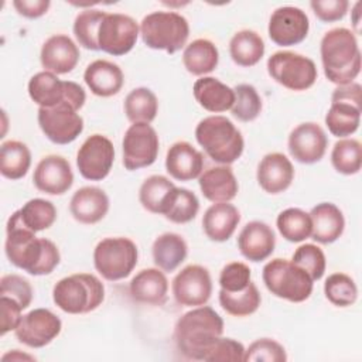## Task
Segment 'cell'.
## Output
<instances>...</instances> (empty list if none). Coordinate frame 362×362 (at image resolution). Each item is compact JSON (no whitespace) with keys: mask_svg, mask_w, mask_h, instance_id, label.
Instances as JSON below:
<instances>
[{"mask_svg":"<svg viewBox=\"0 0 362 362\" xmlns=\"http://www.w3.org/2000/svg\"><path fill=\"white\" fill-rule=\"evenodd\" d=\"M69 211L75 221L93 225L102 221L109 211V197L102 188L82 187L74 192Z\"/></svg>","mask_w":362,"mask_h":362,"instance_id":"obj_24","label":"cell"},{"mask_svg":"<svg viewBox=\"0 0 362 362\" xmlns=\"http://www.w3.org/2000/svg\"><path fill=\"white\" fill-rule=\"evenodd\" d=\"M158 112L156 93L144 86L134 88L124 99V113L132 123H151Z\"/></svg>","mask_w":362,"mask_h":362,"instance_id":"obj_38","label":"cell"},{"mask_svg":"<svg viewBox=\"0 0 362 362\" xmlns=\"http://www.w3.org/2000/svg\"><path fill=\"white\" fill-rule=\"evenodd\" d=\"M40 61L45 71L55 75L71 72L79 61L78 45L65 34H55L45 40L41 47Z\"/></svg>","mask_w":362,"mask_h":362,"instance_id":"obj_20","label":"cell"},{"mask_svg":"<svg viewBox=\"0 0 362 362\" xmlns=\"http://www.w3.org/2000/svg\"><path fill=\"white\" fill-rule=\"evenodd\" d=\"M262 279L272 294L291 303H303L313 293L314 280L310 274L286 259L276 257L267 262L263 267Z\"/></svg>","mask_w":362,"mask_h":362,"instance_id":"obj_7","label":"cell"},{"mask_svg":"<svg viewBox=\"0 0 362 362\" xmlns=\"http://www.w3.org/2000/svg\"><path fill=\"white\" fill-rule=\"evenodd\" d=\"M139 34L140 27L133 17L122 13H105L98 31L99 51L115 57L124 55L133 49Z\"/></svg>","mask_w":362,"mask_h":362,"instance_id":"obj_11","label":"cell"},{"mask_svg":"<svg viewBox=\"0 0 362 362\" xmlns=\"http://www.w3.org/2000/svg\"><path fill=\"white\" fill-rule=\"evenodd\" d=\"M33 287L27 279L18 274H4L0 279V296H7L20 303L23 310L33 301Z\"/></svg>","mask_w":362,"mask_h":362,"instance_id":"obj_50","label":"cell"},{"mask_svg":"<svg viewBox=\"0 0 362 362\" xmlns=\"http://www.w3.org/2000/svg\"><path fill=\"white\" fill-rule=\"evenodd\" d=\"M311 238L322 245H328L339 239L345 229L342 211L332 202L317 204L311 212Z\"/></svg>","mask_w":362,"mask_h":362,"instance_id":"obj_28","label":"cell"},{"mask_svg":"<svg viewBox=\"0 0 362 362\" xmlns=\"http://www.w3.org/2000/svg\"><path fill=\"white\" fill-rule=\"evenodd\" d=\"M173 296L175 301L187 307L205 305L212 294V280L206 267L188 264L173 279Z\"/></svg>","mask_w":362,"mask_h":362,"instance_id":"obj_15","label":"cell"},{"mask_svg":"<svg viewBox=\"0 0 362 362\" xmlns=\"http://www.w3.org/2000/svg\"><path fill=\"white\" fill-rule=\"evenodd\" d=\"M13 6L20 16L27 18H38L48 11L51 1L49 0H14Z\"/></svg>","mask_w":362,"mask_h":362,"instance_id":"obj_53","label":"cell"},{"mask_svg":"<svg viewBox=\"0 0 362 362\" xmlns=\"http://www.w3.org/2000/svg\"><path fill=\"white\" fill-rule=\"evenodd\" d=\"M361 92L362 88L356 82L338 86L331 96V102H349L361 106Z\"/></svg>","mask_w":362,"mask_h":362,"instance_id":"obj_54","label":"cell"},{"mask_svg":"<svg viewBox=\"0 0 362 362\" xmlns=\"http://www.w3.org/2000/svg\"><path fill=\"white\" fill-rule=\"evenodd\" d=\"M115 161L113 143L102 134L89 136L78 150L76 165L81 175L90 181L107 177Z\"/></svg>","mask_w":362,"mask_h":362,"instance_id":"obj_14","label":"cell"},{"mask_svg":"<svg viewBox=\"0 0 362 362\" xmlns=\"http://www.w3.org/2000/svg\"><path fill=\"white\" fill-rule=\"evenodd\" d=\"M280 235L288 242H303L311 236L310 214L300 208H287L281 211L276 219Z\"/></svg>","mask_w":362,"mask_h":362,"instance_id":"obj_40","label":"cell"},{"mask_svg":"<svg viewBox=\"0 0 362 362\" xmlns=\"http://www.w3.org/2000/svg\"><path fill=\"white\" fill-rule=\"evenodd\" d=\"M327 300L337 307H349L358 298V287L352 277L345 273H332L324 283Z\"/></svg>","mask_w":362,"mask_h":362,"instance_id":"obj_44","label":"cell"},{"mask_svg":"<svg viewBox=\"0 0 362 362\" xmlns=\"http://www.w3.org/2000/svg\"><path fill=\"white\" fill-rule=\"evenodd\" d=\"M291 262L304 269L314 281L320 280L324 276L327 267V259L324 252L321 250V247L313 243L298 246L293 253Z\"/></svg>","mask_w":362,"mask_h":362,"instance_id":"obj_46","label":"cell"},{"mask_svg":"<svg viewBox=\"0 0 362 362\" xmlns=\"http://www.w3.org/2000/svg\"><path fill=\"white\" fill-rule=\"evenodd\" d=\"M310 30L307 14L294 6L276 8L269 20V37L280 47L297 45L305 40Z\"/></svg>","mask_w":362,"mask_h":362,"instance_id":"obj_17","label":"cell"},{"mask_svg":"<svg viewBox=\"0 0 362 362\" xmlns=\"http://www.w3.org/2000/svg\"><path fill=\"white\" fill-rule=\"evenodd\" d=\"M38 191L48 195H62L74 184V173L66 158L57 154L45 156L40 160L33 175Z\"/></svg>","mask_w":362,"mask_h":362,"instance_id":"obj_19","label":"cell"},{"mask_svg":"<svg viewBox=\"0 0 362 362\" xmlns=\"http://www.w3.org/2000/svg\"><path fill=\"white\" fill-rule=\"evenodd\" d=\"M38 124L48 140L55 144L72 143L83 130V119L69 103L38 109Z\"/></svg>","mask_w":362,"mask_h":362,"instance_id":"obj_13","label":"cell"},{"mask_svg":"<svg viewBox=\"0 0 362 362\" xmlns=\"http://www.w3.org/2000/svg\"><path fill=\"white\" fill-rule=\"evenodd\" d=\"M106 11L98 8H88L81 11L74 21V34L79 45L86 49L99 51L98 31L100 21Z\"/></svg>","mask_w":362,"mask_h":362,"instance_id":"obj_42","label":"cell"},{"mask_svg":"<svg viewBox=\"0 0 362 362\" xmlns=\"http://www.w3.org/2000/svg\"><path fill=\"white\" fill-rule=\"evenodd\" d=\"M0 308H1V337L7 332L17 328L20 320H21V311L23 307L18 301H16L11 297L0 296Z\"/></svg>","mask_w":362,"mask_h":362,"instance_id":"obj_52","label":"cell"},{"mask_svg":"<svg viewBox=\"0 0 362 362\" xmlns=\"http://www.w3.org/2000/svg\"><path fill=\"white\" fill-rule=\"evenodd\" d=\"M245 356V346L232 338H216L208 348L202 361L206 362H240Z\"/></svg>","mask_w":362,"mask_h":362,"instance_id":"obj_48","label":"cell"},{"mask_svg":"<svg viewBox=\"0 0 362 362\" xmlns=\"http://www.w3.org/2000/svg\"><path fill=\"white\" fill-rule=\"evenodd\" d=\"M139 250L129 238H105L93 250V264L98 273L109 280L126 279L137 264Z\"/></svg>","mask_w":362,"mask_h":362,"instance_id":"obj_8","label":"cell"},{"mask_svg":"<svg viewBox=\"0 0 362 362\" xmlns=\"http://www.w3.org/2000/svg\"><path fill=\"white\" fill-rule=\"evenodd\" d=\"M31 165V151L23 141L8 140L0 147V173L8 180L23 178Z\"/></svg>","mask_w":362,"mask_h":362,"instance_id":"obj_35","label":"cell"},{"mask_svg":"<svg viewBox=\"0 0 362 362\" xmlns=\"http://www.w3.org/2000/svg\"><path fill=\"white\" fill-rule=\"evenodd\" d=\"M359 7H361V1H356L355 6H354V10H352V13L355 14L352 23H354V27H355L356 33H359Z\"/></svg>","mask_w":362,"mask_h":362,"instance_id":"obj_56","label":"cell"},{"mask_svg":"<svg viewBox=\"0 0 362 362\" xmlns=\"http://www.w3.org/2000/svg\"><path fill=\"white\" fill-rule=\"evenodd\" d=\"M83 81L93 95L109 98L120 92L124 76L117 64L106 59H96L86 66Z\"/></svg>","mask_w":362,"mask_h":362,"instance_id":"obj_26","label":"cell"},{"mask_svg":"<svg viewBox=\"0 0 362 362\" xmlns=\"http://www.w3.org/2000/svg\"><path fill=\"white\" fill-rule=\"evenodd\" d=\"M62 329V322L47 308H34L24 314L14 329L16 338L30 346L42 348L55 339Z\"/></svg>","mask_w":362,"mask_h":362,"instance_id":"obj_16","label":"cell"},{"mask_svg":"<svg viewBox=\"0 0 362 362\" xmlns=\"http://www.w3.org/2000/svg\"><path fill=\"white\" fill-rule=\"evenodd\" d=\"M256 178L267 194H280L291 185L294 167L283 153H269L260 160Z\"/></svg>","mask_w":362,"mask_h":362,"instance_id":"obj_21","label":"cell"},{"mask_svg":"<svg viewBox=\"0 0 362 362\" xmlns=\"http://www.w3.org/2000/svg\"><path fill=\"white\" fill-rule=\"evenodd\" d=\"M287 146L294 160L301 164H314L324 157L328 139L320 124L314 122H305L291 130L288 134Z\"/></svg>","mask_w":362,"mask_h":362,"instance_id":"obj_18","label":"cell"},{"mask_svg":"<svg viewBox=\"0 0 362 362\" xmlns=\"http://www.w3.org/2000/svg\"><path fill=\"white\" fill-rule=\"evenodd\" d=\"M195 139L214 161L223 165L235 163L245 148L240 130L221 115L204 117L195 127Z\"/></svg>","mask_w":362,"mask_h":362,"instance_id":"obj_4","label":"cell"},{"mask_svg":"<svg viewBox=\"0 0 362 362\" xmlns=\"http://www.w3.org/2000/svg\"><path fill=\"white\" fill-rule=\"evenodd\" d=\"M262 297L255 283H249V286L240 291L229 293L225 290L219 291V304L221 307L233 317H246L257 311L260 305Z\"/></svg>","mask_w":362,"mask_h":362,"instance_id":"obj_39","label":"cell"},{"mask_svg":"<svg viewBox=\"0 0 362 362\" xmlns=\"http://www.w3.org/2000/svg\"><path fill=\"white\" fill-rule=\"evenodd\" d=\"M28 95L40 107H54L65 102L79 110L86 100V93L81 85L72 81H61L48 71H41L30 79Z\"/></svg>","mask_w":362,"mask_h":362,"instance_id":"obj_10","label":"cell"},{"mask_svg":"<svg viewBox=\"0 0 362 362\" xmlns=\"http://www.w3.org/2000/svg\"><path fill=\"white\" fill-rule=\"evenodd\" d=\"M202 195L211 202H229L239 189L238 180L229 165H216L205 170L199 177Z\"/></svg>","mask_w":362,"mask_h":362,"instance_id":"obj_27","label":"cell"},{"mask_svg":"<svg viewBox=\"0 0 362 362\" xmlns=\"http://www.w3.org/2000/svg\"><path fill=\"white\" fill-rule=\"evenodd\" d=\"M129 291L132 298L137 303L161 305L167 300L168 280L158 267L143 269L132 279Z\"/></svg>","mask_w":362,"mask_h":362,"instance_id":"obj_25","label":"cell"},{"mask_svg":"<svg viewBox=\"0 0 362 362\" xmlns=\"http://www.w3.org/2000/svg\"><path fill=\"white\" fill-rule=\"evenodd\" d=\"M1 361L3 362H6V361H35V358L33 355L20 352L18 349H13V351H8L7 354H4L1 356Z\"/></svg>","mask_w":362,"mask_h":362,"instance_id":"obj_55","label":"cell"},{"mask_svg":"<svg viewBox=\"0 0 362 362\" xmlns=\"http://www.w3.org/2000/svg\"><path fill=\"white\" fill-rule=\"evenodd\" d=\"M269 75L290 90L311 88L318 76L314 61L293 51H277L267 59Z\"/></svg>","mask_w":362,"mask_h":362,"instance_id":"obj_9","label":"cell"},{"mask_svg":"<svg viewBox=\"0 0 362 362\" xmlns=\"http://www.w3.org/2000/svg\"><path fill=\"white\" fill-rule=\"evenodd\" d=\"M321 62L327 79L338 86L348 85L361 72V49L355 33L337 27L324 34L320 44Z\"/></svg>","mask_w":362,"mask_h":362,"instance_id":"obj_3","label":"cell"},{"mask_svg":"<svg viewBox=\"0 0 362 362\" xmlns=\"http://www.w3.org/2000/svg\"><path fill=\"white\" fill-rule=\"evenodd\" d=\"M361 123V106L349 102H331L325 115V124L335 137L354 134Z\"/></svg>","mask_w":362,"mask_h":362,"instance_id":"obj_36","label":"cell"},{"mask_svg":"<svg viewBox=\"0 0 362 362\" xmlns=\"http://www.w3.org/2000/svg\"><path fill=\"white\" fill-rule=\"evenodd\" d=\"M274 246V232L262 221L247 222L238 236V247L240 253L243 257L255 263L266 260L273 253Z\"/></svg>","mask_w":362,"mask_h":362,"instance_id":"obj_22","label":"cell"},{"mask_svg":"<svg viewBox=\"0 0 362 362\" xmlns=\"http://www.w3.org/2000/svg\"><path fill=\"white\" fill-rule=\"evenodd\" d=\"M332 167L344 174L354 175L359 173L362 165V146L355 139L338 140L331 151Z\"/></svg>","mask_w":362,"mask_h":362,"instance_id":"obj_41","label":"cell"},{"mask_svg":"<svg viewBox=\"0 0 362 362\" xmlns=\"http://www.w3.org/2000/svg\"><path fill=\"white\" fill-rule=\"evenodd\" d=\"M250 283V269L242 262H230L223 266L219 274L221 290L235 293L246 288Z\"/></svg>","mask_w":362,"mask_h":362,"instance_id":"obj_49","label":"cell"},{"mask_svg":"<svg viewBox=\"0 0 362 362\" xmlns=\"http://www.w3.org/2000/svg\"><path fill=\"white\" fill-rule=\"evenodd\" d=\"M219 62L216 45L206 38H197L189 42L182 52V64L185 69L197 76L212 72Z\"/></svg>","mask_w":362,"mask_h":362,"instance_id":"obj_32","label":"cell"},{"mask_svg":"<svg viewBox=\"0 0 362 362\" xmlns=\"http://www.w3.org/2000/svg\"><path fill=\"white\" fill-rule=\"evenodd\" d=\"M17 221L33 232H41L52 226L57 219V208L51 201L34 198L27 201L18 211L13 212Z\"/></svg>","mask_w":362,"mask_h":362,"instance_id":"obj_37","label":"cell"},{"mask_svg":"<svg viewBox=\"0 0 362 362\" xmlns=\"http://www.w3.org/2000/svg\"><path fill=\"white\" fill-rule=\"evenodd\" d=\"M6 256L11 264L33 276H45L59 264L61 255L54 242L37 238L35 232L24 228L14 215L6 225Z\"/></svg>","mask_w":362,"mask_h":362,"instance_id":"obj_1","label":"cell"},{"mask_svg":"<svg viewBox=\"0 0 362 362\" xmlns=\"http://www.w3.org/2000/svg\"><path fill=\"white\" fill-rule=\"evenodd\" d=\"M154 264L163 272H174L187 257L188 246L184 238L174 232L161 233L151 246Z\"/></svg>","mask_w":362,"mask_h":362,"instance_id":"obj_31","label":"cell"},{"mask_svg":"<svg viewBox=\"0 0 362 362\" xmlns=\"http://www.w3.org/2000/svg\"><path fill=\"white\" fill-rule=\"evenodd\" d=\"M160 140L150 123H133L124 133L123 165L129 171L151 165L158 156Z\"/></svg>","mask_w":362,"mask_h":362,"instance_id":"obj_12","label":"cell"},{"mask_svg":"<svg viewBox=\"0 0 362 362\" xmlns=\"http://www.w3.org/2000/svg\"><path fill=\"white\" fill-rule=\"evenodd\" d=\"M167 173L178 181L198 178L204 170V156L188 141H175L165 156Z\"/></svg>","mask_w":362,"mask_h":362,"instance_id":"obj_23","label":"cell"},{"mask_svg":"<svg viewBox=\"0 0 362 362\" xmlns=\"http://www.w3.org/2000/svg\"><path fill=\"white\" fill-rule=\"evenodd\" d=\"M245 362H286L287 354L281 344L272 338H259L245 349Z\"/></svg>","mask_w":362,"mask_h":362,"instance_id":"obj_47","label":"cell"},{"mask_svg":"<svg viewBox=\"0 0 362 362\" xmlns=\"http://www.w3.org/2000/svg\"><path fill=\"white\" fill-rule=\"evenodd\" d=\"M174 187V182L164 175H150L139 189L141 206L151 214H160L165 197Z\"/></svg>","mask_w":362,"mask_h":362,"instance_id":"obj_43","label":"cell"},{"mask_svg":"<svg viewBox=\"0 0 362 362\" xmlns=\"http://www.w3.org/2000/svg\"><path fill=\"white\" fill-rule=\"evenodd\" d=\"M240 221V212L229 202H215L204 214L202 228L214 242L228 240Z\"/></svg>","mask_w":362,"mask_h":362,"instance_id":"obj_30","label":"cell"},{"mask_svg":"<svg viewBox=\"0 0 362 362\" xmlns=\"http://www.w3.org/2000/svg\"><path fill=\"white\" fill-rule=\"evenodd\" d=\"M192 92L198 105L212 113L226 112L235 102V90L214 76L197 79Z\"/></svg>","mask_w":362,"mask_h":362,"instance_id":"obj_29","label":"cell"},{"mask_svg":"<svg viewBox=\"0 0 362 362\" xmlns=\"http://www.w3.org/2000/svg\"><path fill=\"white\" fill-rule=\"evenodd\" d=\"M235 102L232 106V115L240 122H252L262 112V98L256 88L249 83H239L233 88Z\"/></svg>","mask_w":362,"mask_h":362,"instance_id":"obj_45","label":"cell"},{"mask_svg":"<svg viewBox=\"0 0 362 362\" xmlns=\"http://www.w3.org/2000/svg\"><path fill=\"white\" fill-rule=\"evenodd\" d=\"M52 300L64 313L86 314L103 303L105 286L95 274L75 273L57 281Z\"/></svg>","mask_w":362,"mask_h":362,"instance_id":"obj_5","label":"cell"},{"mask_svg":"<svg viewBox=\"0 0 362 362\" xmlns=\"http://www.w3.org/2000/svg\"><path fill=\"white\" fill-rule=\"evenodd\" d=\"M310 6L315 17L324 23H334L342 20L349 7L348 0H313Z\"/></svg>","mask_w":362,"mask_h":362,"instance_id":"obj_51","label":"cell"},{"mask_svg":"<svg viewBox=\"0 0 362 362\" xmlns=\"http://www.w3.org/2000/svg\"><path fill=\"white\" fill-rule=\"evenodd\" d=\"M199 211V201L197 195L187 189L174 187L165 197L160 215L174 223L191 222Z\"/></svg>","mask_w":362,"mask_h":362,"instance_id":"obj_33","label":"cell"},{"mask_svg":"<svg viewBox=\"0 0 362 362\" xmlns=\"http://www.w3.org/2000/svg\"><path fill=\"white\" fill-rule=\"evenodd\" d=\"M232 61L240 66H253L264 55V41L253 30H240L229 41Z\"/></svg>","mask_w":362,"mask_h":362,"instance_id":"obj_34","label":"cell"},{"mask_svg":"<svg viewBox=\"0 0 362 362\" xmlns=\"http://www.w3.org/2000/svg\"><path fill=\"white\" fill-rule=\"evenodd\" d=\"M222 332V317L212 307L199 305L178 318L174 327V342L185 358L202 361L208 348Z\"/></svg>","mask_w":362,"mask_h":362,"instance_id":"obj_2","label":"cell"},{"mask_svg":"<svg viewBox=\"0 0 362 362\" xmlns=\"http://www.w3.org/2000/svg\"><path fill=\"white\" fill-rule=\"evenodd\" d=\"M140 35L148 48L174 54L185 45L189 37V24L184 16L175 11H153L143 17Z\"/></svg>","mask_w":362,"mask_h":362,"instance_id":"obj_6","label":"cell"}]
</instances>
